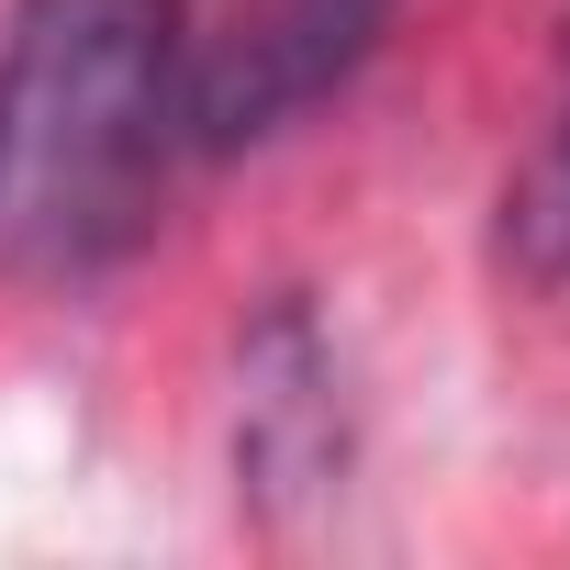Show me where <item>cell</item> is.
<instances>
[{
    "mask_svg": "<svg viewBox=\"0 0 570 570\" xmlns=\"http://www.w3.org/2000/svg\"><path fill=\"white\" fill-rule=\"evenodd\" d=\"M179 79V0H23L0 57V179L101 202L146 168Z\"/></svg>",
    "mask_w": 570,
    "mask_h": 570,
    "instance_id": "cell-1",
    "label": "cell"
},
{
    "mask_svg": "<svg viewBox=\"0 0 570 570\" xmlns=\"http://www.w3.org/2000/svg\"><path fill=\"white\" fill-rule=\"evenodd\" d=\"M403 12V0H257V12L202 57V79H190V146L202 157H235V146H257V135H279L292 112H314L370 46H381V23Z\"/></svg>",
    "mask_w": 570,
    "mask_h": 570,
    "instance_id": "cell-2",
    "label": "cell"
},
{
    "mask_svg": "<svg viewBox=\"0 0 570 570\" xmlns=\"http://www.w3.org/2000/svg\"><path fill=\"white\" fill-rule=\"evenodd\" d=\"M503 257H514V279H570V112L503 190Z\"/></svg>",
    "mask_w": 570,
    "mask_h": 570,
    "instance_id": "cell-3",
    "label": "cell"
}]
</instances>
